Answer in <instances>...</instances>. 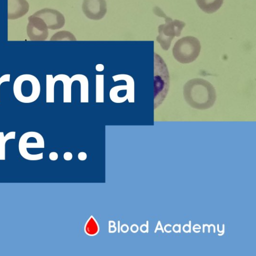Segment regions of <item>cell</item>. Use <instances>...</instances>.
I'll return each mask as SVG.
<instances>
[{
    "label": "cell",
    "instance_id": "obj_1",
    "mask_svg": "<svg viewBox=\"0 0 256 256\" xmlns=\"http://www.w3.org/2000/svg\"><path fill=\"white\" fill-rule=\"evenodd\" d=\"M183 95L190 106L202 110L212 107L216 97L212 84L201 78H194L188 81L183 87Z\"/></svg>",
    "mask_w": 256,
    "mask_h": 256
},
{
    "label": "cell",
    "instance_id": "obj_2",
    "mask_svg": "<svg viewBox=\"0 0 256 256\" xmlns=\"http://www.w3.org/2000/svg\"><path fill=\"white\" fill-rule=\"evenodd\" d=\"M13 93L20 102L30 104L35 102L40 93V84L38 78L31 74L18 76L13 84Z\"/></svg>",
    "mask_w": 256,
    "mask_h": 256
},
{
    "label": "cell",
    "instance_id": "obj_3",
    "mask_svg": "<svg viewBox=\"0 0 256 256\" xmlns=\"http://www.w3.org/2000/svg\"><path fill=\"white\" fill-rule=\"evenodd\" d=\"M154 108H156L164 100L170 86V76L166 65L156 54H154Z\"/></svg>",
    "mask_w": 256,
    "mask_h": 256
},
{
    "label": "cell",
    "instance_id": "obj_4",
    "mask_svg": "<svg viewBox=\"0 0 256 256\" xmlns=\"http://www.w3.org/2000/svg\"><path fill=\"white\" fill-rule=\"evenodd\" d=\"M154 12L159 16H162L165 18L166 23L158 27V35L156 38V41L164 50H167L170 48L174 37L180 36L186 23L178 20H172L158 7L154 8Z\"/></svg>",
    "mask_w": 256,
    "mask_h": 256
},
{
    "label": "cell",
    "instance_id": "obj_5",
    "mask_svg": "<svg viewBox=\"0 0 256 256\" xmlns=\"http://www.w3.org/2000/svg\"><path fill=\"white\" fill-rule=\"evenodd\" d=\"M201 46L198 40L192 36H186L179 39L172 48L174 58L182 64H190L198 56Z\"/></svg>",
    "mask_w": 256,
    "mask_h": 256
},
{
    "label": "cell",
    "instance_id": "obj_6",
    "mask_svg": "<svg viewBox=\"0 0 256 256\" xmlns=\"http://www.w3.org/2000/svg\"><path fill=\"white\" fill-rule=\"evenodd\" d=\"M44 148V139L42 134L36 132L29 131L24 132L21 136L18 141L19 153L25 160H26L28 149Z\"/></svg>",
    "mask_w": 256,
    "mask_h": 256
},
{
    "label": "cell",
    "instance_id": "obj_7",
    "mask_svg": "<svg viewBox=\"0 0 256 256\" xmlns=\"http://www.w3.org/2000/svg\"><path fill=\"white\" fill-rule=\"evenodd\" d=\"M32 15L41 18L48 29L58 30L62 28L65 24L64 15L54 9L44 8L36 12Z\"/></svg>",
    "mask_w": 256,
    "mask_h": 256
},
{
    "label": "cell",
    "instance_id": "obj_8",
    "mask_svg": "<svg viewBox=\"0 0 256 256\" xmlns=\"http://www.w3.org/2000/svg\"><path fill=\"white\" fill-rule=\"evenodd\" d=\"M26 26V34L31 40H44L48 35V28L40 18L30 16Z\"/></svg>",
    "mask_w": 256,
    "mask_h": 256
},
{
    "label": "cell",
    "instance_id": "obj_9",
    "mask_svg": "<svg viewBox=\"0 0 256 256\" xmlns=\"http://www.w3.org/2000/svg\"><path fill=\"white\" fill-rule=\"evenodd\" d=\"M82 10L88 18L92 20H100L106 13V3L105 0H84Z\"/></svg>",
    "mask_w": 256,
    "mask_h": 256
},
{
    "label": "cell",
    "instance_id": "obj_10",
    "mask_svg": "<svg viewBox=\"0 0 256 256\" xmlns=\"http://www.w3.org/2000/svg\"><path fill=\"white\" fill-rule=\"evenodd\" d=\"M26 0H8V18L16 20L24 16L28 11Z\"/></svg>",
    "mask_w": 256,
    "mask_h": 256
},
{
    "label": "cell",
    "instance_id": "obj_11",
    "mask_svg": "<svg viewBox=\"0 0 256 256\" xmlns=\"http://www.w3.org/2000/svg\"><path fill=\"white\" fill-rule=\"evenodd\" d=\"M198 6L204 12L212 14L222 6L224 0H196Z\"/></svg>",
    "mask_w": 256,
    "mask_h": 256
},
{
    "label": "cell",
    "instance_id": "obj_12",
    "mask_svg": "<svg viewBox=\"0 0 256 256\" xmlns=\"http://www.w3.org/2000/svg\"><path fill=\"white\" fill-rule=\"evenodd\" d=\"M58 80V75L53 78L52 74L46 76V102H54V85L56 80Z\"/></svg>",
    "mask_w": 256,
    "mask_h": 256
},
{
    "label": "cell",
    "instance_id": "obj_13",
    "mask_svg": "<svg viewBox=\"0 0 256 256\" xmlns=\"http://www.w3.org/2000/svg\"><path fill=\"white\" fill-rule=\"evenodd\" d=\"M16 132L14 131L10 132L6 135L4 132H0V160H6V142L10 140L16 138Z\"/></svg>",
    "mask_w": 256,
    "mask_h": 256
},
{
    "label": "cell",
    "instance_id": "obj_14",
    "mask_svg": "<svg viewBox=\"0 0 256 256\" xmlns=\"http://www.w3.org/2000/svg\"><path fill=\"white\" fill-rule=\"evenodd\" d=\"M51 40H76L74 34L68 31H60L54 34L50 38Z\"/></svg>",
    "mask_w": 256,
    "mask_h": 256
},
{
    "label": "cell",
    "instance_id": "obj_15",
    "mask_svg": "<svg viewBox=\"0 0 256 256\" xmlns=\"http://www.w3.org/2000/svg\"><path fill=\"white\" fill-rule=\"evenodd\" d=\"M86 232L90 235L96 234L98 230V224L93 218H90L86 226Z\"/></svg>",
    "mask_w": 256,
    "mask_h": 256
},
{
    "label": "cell",
    "instance_id": "obj_16",
    "mask_svg": "<svg viewBox=\"0 0 256 256\" xmlns=\"http://www.w3.org/2000/svg\"><path fill=\"white\" fill-rule=\"evenodd\" d=\"M10 74H4L0 77V87L1 84L4 82H10Z\"/></svg>",
    "mask_w": 256,
    "mask_h": 256
},
{
    "label": "cell",
    "instance_id": "obj_17",
    "mask_svg": "<svg viewBox=\"0 0 256 256\" xmlns=\"http://www.w3.org/2000/svg\"><path fill=\"white\" fill-rule=\"evenodd\" d=\"M206 226H207L208 227V233L210 232V227L211 226H212L214 227V233L216 232V227H215L214 225L213 224H210V225H208V224H202V232L203 233H204V232H205L204 227Z\"/></svg>",
    "mask_w": 256,
    "mask_h": 256
},
{
    "label": "cell",
    "instance_id": "obj_18",
    "mask_svg": "<svg viewBox=\"0 0 256 256\" xmlns=\"http://www.w3.org/2000/svg\"><path fill=\"white\" fill-rule=\"evenodd\" d=\"M224 224H222V230H219V224H217V230L218 231V232H219L220 233H222V234H218V236H222L224 234V230H225V228H224Z\"/></svg>",
    "mask_w": 256,
    "mask_h": 256
},
{
    "label": "cell",
    "instance_id": "obj_19",
    "mask_svg": "<svg viewBox=\"0 0 256 256\" xmlns=\"http://www.w3.org/2000/svg\"><path fill=\"white\" fill-rule=\"evenodd\" d=\"M56 154L54 152H52L50 154V158L52 160H54L56 158Z\"/></svg>",
    "mask_w": 256,
    "mask_h": 256
},
{
    "label": "cell",
    "instance_id": "obj_20",
    "mask_svg": "<svg viewBox=\"0 0 256 256\" xmlns=\"http://www.w3.org/2000/svg\"><path fill=\"white\" fill-rule=\"evenodd\" d=\"M104 68V66L102 64H98L96 66V70L98 71H102Z\"/></svg>",
    "mask_w": 256,
    "mask_h": 256
},
{
    "label": "cell",
    "instance_id": "obj_21",
    "mask_svg": "<svg viewBox=\"0 0 256 256\" xmlns=\"http://www.w3.org/2000/svg\"><path fill=\"white\" fill-rule=\"evenodd\" d=\"M158 222H159V225L160 226V228H156V229H155L154 232L156 233V230H162V232L164 233V230L162 227L161 222H160V220H158Z\"/></svg>",
    "mask_w": 256,
    "mask_h": 256
},
{
    "label": "cell",
    "instance_id": "obj_22",
    "mask_svg": "<svg viewBox=\"0 0 256 256\" xmlns=\"http://www.w3.org/2000/svg\"><path fill=\"white\" fill-rule=\"evenodd\" d=\"M186 226H188L189 228V230H188V232H191V221H189V224H186Z\"/></svg>",
    "mask_w": 256,
    "mask_h": 256
},
{
    "label": "cell",
    "instance_id": "obj_23",
    "mask_svg": "<svg viewBox=\"0 0 256 256\" xmlns=\"http://www.w3.org/2000/svg\"><path fill=\"white\" fill-rule=\"evenodd\" d=\"M167 226H172V225H170V224H166V225L164 226V231H165L166 232H167V233H170V232H172V230H170L167 231V230H166V227Z\"/></svg>",
    "mask_w": 256,
    "mask_h": 256
},
{
    "label": "cell",
    "instance_id": "obj_24",
    "mask_svg": "<svg viewBox=\"0 0 256 256\" xmlns=\"http://www.w3.org/2000/svg\"><path fill=\"white\" fill-rule=\"evenodd\" d=\"M178 226L179 227L178 232L180 233L181 232V229H180L181 225H180V224H178Z\"/></svg>",
    "mask_w": 256,
    "mask_h": 256
}]
</instances>
